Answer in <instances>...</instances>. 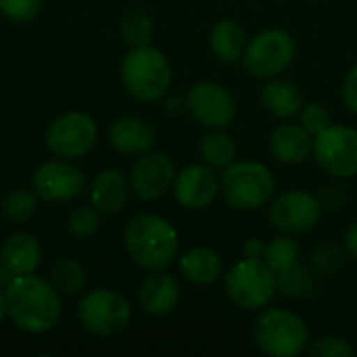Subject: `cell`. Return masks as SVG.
Returning a JSON list of instances; mask_svg holds the SVG:
<instances>
[{"mask_svg":"<svg viewBox=\"0 0 357 357\" xmlns=\"http://www.w3.org/2000/svg\"><path fill=\"white\" fill-rule=\"evenodd\" d=\"M276 280H278V291L284 297H291V299H305L316 289L314 274L301 261L295 264V266H291L289 270L278 272L276 274Z\"/></svg>","mask_w":357,"mask_h":357,"instance_id":"obj_26","label":"cell"},{"mask_svg":"<svg viewBox=\"0 0 357 357\" xmlns=\"http://www.w3.org/2000/svg\"><path fill=\"white\" fill-rule=\"evenodd\" d=\"M295 54L297 46L293 36L287 29L270 27L247 42L241 61L249 75L259 79H272L293 65Z\"/></svg>","mask_w":357,"mask_h":357,"instance_id":"obj_7","label":"cell"},{"mask_svg":"<svg viewBox=\"0 0 357 357\" xmlns=\"http://www.w3.org/2000/svg\"><path fill=\"white\" fill-rule=\"evenodd\" d=\"M345 264V251L337 245H320L312 253V270L320 276H335Z\"/></svg>","mask_w":357,"mask_h":357,"instance_id":"obj_31","label":"cell"},{"mask_svg":"<svg viewBox=\"0 0 357 357\" xmlns=\"http://www.w3.org/2000/svg\"><path fill=\"white\" fill-rule=\"evenodd\" d=\"M42 8V0H0V13L15 21V23H25L31 21Z\"/></svg>","mask_w":357,"mask_h":357,"instance_id":"obj_34","label":"cell"},{"mask_svg":"<svg viewBox=\"0 0 357 357\" xmlns=\"http://www.w3.org/2000/svg\"><path fill=\"white\" fill-rule=\"evenodd\" d=\"M84 174L67 161H46L33 174V192L52 203L71 201L82 195Z\"/></svg>","mask_w":357,"mask_h":357,"instance_id":"obj_15","label":"cell"},{"mask_svg":"<svg viewBox=\"0 0 357 357\" xmlns=\"http://www.w3.org/2000/svg\"><path fill=\"white\" fill-rule=\"evenodd\" d=\"M176 167L165 153H142L136 159L130 176V186L134 195L142 201H157L174 186Z\"/></svg>","mask_w":357,"mask_h":357,"instance_id":"obj_13","label":"cell"},{"mask_svg":"<svg viewBox=\"0 0 357 357\" xmlns=\"http://www.w3.org/2000/svg\"><path fill=\"white\" fill-rule=\"evenodd\" d=\"M138 303L149 316H167L180 303V282L176 276L157 270L138 287Z\"/></svg>","mask_w":357,"mask_h":357,"instance_id":"obj_16","label":"cell"},{"mask_svg":"<svg viewBox=\"0 0 357 357\" xmlns=\"http://www.w3.org/2000/svg\"><path fill=\"white\" fill-rule=\"evenodd\" d=\"M268 218L284 234H307L322 218V203L303 188L284 190L268 203Z\"/></svg>","mask_w":357,"mask_h":357,"instance_id":"obj_9","label":"cell"},{"mask_svg":"<svg viewBox=\"0 0 357 357\" xmlns=\"http://www.w3.org/2000/svg\"><path fill=\"white\" fill-rule=\"evenodd\" d=\"M253 341L266 356L297 357L310 345V328L307 322L291 310L264 307L253 322Z\"/></svg>","mask_w":357,"mask_h":357,"instance_id":"obj_3","label":"cell"},{"mask_svg":"<svg viewBox=\"0 0 357 357\" xmlns=\"http://www.w3.org/2000/svg\"><path fill=\"white\" fill-rule=\"evenodd\" d=\"M36 213V195L31 190H13L2 201V215L13 224H25Z\"/></svg>","mask_w":357,"mask_h":357,"instance_id":"obj_28","label":"cell"},{"mask_svg":"<svg viewBox=\"0 0 357 357\" xmlns=\"http://www.w3.org/2000/svg\"><path fill=\"white\" fill-rule=\"evenodd\" d=\"M314 159L333 178L357 176V130L331 123L314 136Z\"/></svg>","mask_w":357,"mask_h":357,"instance_id":"obj_10","label":"cell"},{"mask_svg":"<svg viewBox=\"0 0 357 357\" xmlns=\"http://www.w3.org/2000/svg\"><path fill=\"white\" fill-rule=\"evenodd\" d=\"M123 245L130 259L149 272L165 270L174 264L180 249L176 228L157 213L134 215L123 232Z\"/></svg>","mask_w":357,"mask_h":357,"instance_id":"obj_2","label":"cell"},{"mask_svg":"<svg viewBox=\"0 0 357 357\" xmlns=\"http://www.w3.org/2000/svg\"><path fill=\"white\" fill-rule=\"evenodd\" d=\"M343 102L354 115H357V65L349 69L343 82Z\"/></svg>","mask_w":357,"mask_h":357,"instance_id":"obj_35","label":"cell"},{"mask_svg":"<svg viewBox=\"0 0 357 357\" xmlns=\"http://www.w3.org/2000/svg\"><path fill=\"white\" fill-rule=\"evenodd\" d=\"M186 109L207 130H226L238 113L232 92L218 82H199L186 92Z\"/></svg>","mask_w":357,"mask_h":357,"instance_id":"obj_11","label":"cell"},{"mask_svg":"<svg viewBox=\"0 0 357 357\" xmlns=\"http://www.w3.org/2000/svg\"><path fill=\"white\" fill-rule=\"evenodd\" d=\"M128 195H130V182L119 169L113 167L102 169L92 180L90 201L98 213H107V215L119 213L128 203Z\"/></svg>","mask_w":357,"mask_h":357,"instance_id":"obj_18","label":"cell"},{"mask_svg":"<svg viewBox=\"0 0 357 357\" xmlns=\"http://www.w3.org/2000/svg\"><path fill=\"white\" fill-rule=\"evenodd\" d=\"M96 123L86 113H65L46 130V146L63 159H79L96 144Z\"/></svg>","mask_w":357,"mask_h":357,"instance_id":"obj_12","label":"cell"},{"mask_svg":"<svg viewBox=\"0 0 357 357\" xmlns=\"http://www.w3.org/2000/svg\"><path fill=\"white\" fill-rule=\"evenodd\" d=\"M345 253L357 261V222H354L345 232Z\"/></svg>","mask_w":357,"mask_h":357,"instance_id":"obj_37","label":"cell"},{"mask_svg":"<svg viewBox=\"0 0 357 357\" xmlns=\"http://www.w3.org/2000/svg\"><path fill=\"white\" fill-rule=\"evenodd\" d=\"M301 126L312 134V136H318L320 132H324L331 123H333V115L326 107H322L320 102H307L303 105L301 113Z\"/></svg>","mask_w":357,"mask_h":357,"instance_id":"obj_33","label":"cell"},{"mask_svg":"<svg viewBox=\"0 0 357 357\" xmlns=\"http://www.w3.org/2000/svg\"><path fill=\"white\" fill-rule=\"evenodd\" d=\"M77 318L86 331L98 337H113L128 328L132 307L123 295L111 289H96L82 297Z\"/></svg>","mask_w":357,"mask_h":357,"instance_id":"obj_8","label":"cell"},{"mask_svg":"<svg viewBox=\"0 0 357 357\" xmlns=\"http://www.w3.org/2000/svg\"><path fill=\"white\" fill-rule=\"evenodd\" d=\"M86 282L84 266L71 257H59L50 268V284L56 289V293L63 295H75L82 291Z\"/></svg>","mask_w":357,"mask_h":357,"instance_id":"obj_25","label":"cell"},{"mask_svg":"<svg viewBox=\"0 0 357 357\" xmlns=\"http://www.w3.org/2000/svg\"><path fill=\"white\" fill-rule=\"evenodd\" d=\"M172 77L167 56L151 44L134 46L121 61V82L136 100L155 102L163 98L172 86Z\"/></svg>","mask_w":357,"mask_h":357,"instance_id":"obj_4","label":"cell"},{"mask_svg":"<svg viewBox=\"0 0 357 357\" xmlns=\"http://www.w3.org/2000/svg\"><path fill=\"white\" fill-rule=\"evenodd\" d=\"M203 161L213 169H226L234 161H238V144L236 140L222 130H209L199 144Z\"/></svg>","mask_w":357,"mask_h":357,"instance_id":"obj_24","label":"cell"},{"mask_svg":"<svg viewBox=\"0 0 357 357\" xmlns=\"http://www.w3.org/2000/svg\"><path fill=\"white\" fill-rule=\"evenodd\" d=\"M4 316H6V299H4V293L0 291V324L4 320Z\"/></svg>","mask_w":357,"mask_h":357,"instance_id":"obj_38","label":"cell"},{"mask_svg":"<svg viewBox=\"0 0 357 357\" xmlns=\"http://www.w3.org/2000/svg\"><path fill=\"white\" fill-rule=\"evenodd\" d=\"M264 251H266V243L261 238H249L243 245L245 257H251V259H264Z\"/></svg>","mask_w":357,"mask_h":357,"instance_id":"obj_36","label":"cell"},{"mask_svg":"<svg viewBox=\"0 0 357 357\" xmlns=\"http://www.w3.org/2000/svg\"><path fill=\"white\" fill-rule=\"evenodd\" d=\"M109 144L126 155H142L155 144V130L140 117H119L109 128Z\"/></svg>","mask_w":357,"mask_h":357,"instance_id":"obj_19","label":"cell"},{"mask_svg":"<svg viewBox=\"0 0 357 357\" xmlns=\"http://www.w3.org/2000/svg\"><path fill=\"white\" fill-rule=\"evenodd\" d=\"M276 190L272 169L259 161H234L220 176V192L228 207L255 211L266 207Z\"/></svg>","mask_w":357,"mask_h":357,"instance_id":"obj_5","label":"cell"},{"mask_svg":"<svg viewBox=\"0 0 357 357\" xmlns=\"http://www.w3.org/2000/svg\"><path fill=\"white\" fill-rule=\"evenodd\" d=\"M180 272L188 282L207 287L222 276V259L209 247H192L180 257Z\"/></svg>","mask_w":357,"mask_h":357,"instance_id":"obj_22","label":"cell"},{"mask_svg":"<svg viewBox=\"0 0 357 357\" xmlns=\"http://www.w3.org/2000/svg\"><path fill=\"white\" fill-rule=\"evenodd\" d=\"M224 291L236 307L259 312L272 303L278 291L276 272L264 259L245 257L226 272Z\"/></svg>","mask_w":357,"mask_h":357,"instance_id":"obj_6","label":"cell"},{"mask_svg":"<svg viewBox=\"0 0 357 357\" xmlns=\"http://www.w3.org/2000/svg\"><path fill=\"white\" fill-rule=\"evenodd\" d=\"M307 351L314 357H351L354 356V345L343 337L326 335V337L316 339L307 347Z\"/></svg>","mask_w":357,"mask_h":357,"instance_id":"obj_32","label":"cell"},{"mask_svg":"<svg viewBox=\"0 0 357 357\" xmlns=\"http://www.w3.org/2000/svg\"><path fill=\"white\" fill-rule=\"evenodd\" d=\"M98 228H100V220L94 207H77L67 218V232L77 241L94 236Z\"/></svg>","mask_w":357,"mask_h":357,"instance_id":"obj_30","label":"cell"},{"mask_svg":"<svg viewBox=\"0 0 357 357\" xmlns=\"http://www.w3.org/2000/svg\"><path fill=\"white\" fill-rule=\"evenodd\" d=\"M247 46L245 29L234 19H220L209 31V48L222 63L241 61Z\"/></svg>","mask_w":357,"mask_h":357,"instance_id":"obj_23","label":"cell"},{"mask_svg":"<svg viewBox=\"0 0 357 357\" xmlns=\"http://www.w3.org/2000/svg\"><path fill=\"white\" fill-rule=\"evenodd\" d=\"M40 257H42L40 245L27 232H15L13 236H8L0 253V261L6 266V270L13 276L31 274L38 268Z\"/></svg>","mask_w":357,"mask_h":357,"instance_id":"obj_21","label":"cell"},{"mask_svg":"<svg viewBox=\"0 0 357 357\" xmlns=\"http://www.w3.org/2000/svg\"><path fill=\"white\" fill-rule=\"evenodd\" d=\"M264 261L278 274L301 261V249L291 236H276L270 243H266Z\"/></svg>","mask_w":357,"mask_h":357,"instance_id":"obj_27","label":"cell"},{"mask_svg":"<svg viewBox=\"0 0 357 357\" xmlns=\"http://www.w3.org/2000/svg\"><path fill=\"white\" fill-rule=\"evenodd\" d=\"M259 100H261V107L278 119H291L299 115L305 105L301 88L295 82L282 79V77L268 79V84L261 88Z\"/></svg>","mask_w":357,"mask_h":357,"instance_id":"obj_20","label":"cell"},{"mask_svg":"<svg viewBox=\"0 0 357 357\" xmlns=\"http://www.w3.org/2000/svg\"><path fill=\"white\" fill-rule=\"evenodd\" d=\"M4 299L6 316L13 320V324L31 335L50 331L61 316L56 289L31 274L13 276L6 284Z\"/></svg>","mask_w":357,"mask_h":357,"instance_id":"obj_1","label":"cell"},{"mask_svg":"<svg viewBox=\"0 0 357 357\" xmlns=\"http://www.w3.org/2000/svg\"><path fill=\"white\" fill-rule=\"evenodd\" d=\"M220 195V176L207 163L186 165L176 174L174 180V197L178 205L190 211H199L209 207Z\"/></svg>","mask_w":357,"mask_h":357,"instance_id":"obj_14","label":"cell"},{"mask_svg":"<svg viewBox=\"0 0 357 357\" xmlns=\"http://www.w3.org/2000/svg\"><path fill=\"white\" fill-rule=\"evenodd\" d=\"M121 33H123V40L132 48L134 46H146L153 38V19L142 10H134L123 19Z\"/></svg>","mask_w":357,"mask_h":357,"instance_id":"obj_29","label":"cell"},{"mask_svg":"<svg viewBox=\"0 0 357 357\" xmlns=\"http://www.w3.org/2000/svg\"><path fill=\"white\" fill-rule=\"evenodd\" d=\"M314 149V136L301 123H280L268 136L270 155L287 165L303 163Z\"/></svg>","mask_w":357,"mask_h":357,"instance_id":"obj_17","label":"cell"}]
</instances>
